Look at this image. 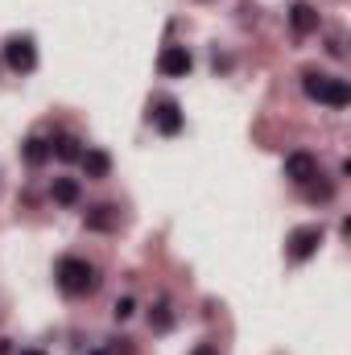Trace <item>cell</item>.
Returning <instances> with one entry per match:
<instances>
[{
  "instance_id": "1",
  "label": "cell",
  "mask_w": 351,
  "mask_h": 355,
  "mask_svg": "<svg viewBox=\"0 0 351 355\" xmlns=\"http://www.w3.org/2000/svg\"><path fill=\"white\" fill-rule=\"evenodd\" d=\"M54 281L67 297H87V293L99 289V268L83 257H62L58 268H54Z\"/></svg>"
},
{
  "instance_id": "2",
  "label": "cell",
  "mask_w": 351,
  "mask_h": 355,
  "mask_svg": "<svg viewBox=\"0 0 351 355\" xmlns=\"http://www.w3.org/2000/svg\"><path fill=\"white\" fill-rule=\"evenodd\" d=\"M302 91L318 103H331V107H348L351 103V87L335 75H318V71H306L302 75Z\"/></svg>"
},
{
  "instance_id": "3",
  "label": "cell",
  "mask_w": 351,
  "mask_h": 355,
  "mask_svg": "<svg viewBox=\"0 0 351 355\" xmlns=\"http://www.w3.org/2000/svg\"><path fill=\"white\" fill-rule=\"evenodd\" d=\"M4 62L12 67V71H33L37 67V50H33V37H8L4 42Z\"/></svg>"
},
{
  "instance_id": "4",
  "label": "cell",
  "mask_w": 351,
  "mask_h": 355,
  "mask_svg": "<svg viewBox=\"0 0 351 355\" xmlns=\"http://www.w3.org/2000/svg\"><path fill=\"white\" fill-rule=\"evenodd\" d=\"M318 244H323V227L318 223H306V227H298L293 236H289V261H306V257H314L318 252Z\"/></svg>"
},
{
  "instance_id": "5",
  "label": "cell",
  "mask_w": 351,
  "mask_h": 355,
  "mask_svg": "<svg viewBox=\"0 0 351 355\" xmlns=\"http://www.w3.org/2000/svg\"><path fill=\"white\" fill-rule=\"evenodd\" d=\"M190 67H194V58H190V50H186V46H166V50H162V58H157V71H162V75H170V79L190 75Z\"/></svg>"
},
{
  "instance_id": "6",
  "label": "cell",
  "mask_w": 351,
  "mask_h": 355,
  "mask_svg": "<svg viewBox=\"0 0 351 355\" xmlns=\"http://www.w3.org/2000/svg\"><path fill=\"white\" fill-rule=\"evenodd\" d=\"M285 178L298 182V186H310V182L318 178V162H314L310 153H289V157H285Z\"/></svg>"
},
{
  "instance_id": "7",
  "label": "cell",
  "mask_w": 351,
  "mask_h": 355,
  "mask_svg": "<svg viewBox=\"0 0 351 355\" xmlns=\"http://www.w3.org/2000/svg\"><path fill=\"white\" fill-rule=\"evenodd\" d=\"M83 223H87L91 232H116L120 227V207L99 202V207H91L87 215H83Z\"/></svg>"
},
{
  "instance_id": "8",
  "label": "cell",
  "mask_w": 351,
  "mask_h": 355,
  "mask_svg": "<svg viewBox=\"0 0 351 355\" xmlns=\"http://www.w3.org/2000/svg\"><path fill=\"white\" fill-rule=\"evenodd\" d=\"M149 116H153V124H157V128H162L166 137H174L178 128H182V112H178V103H174V99H157Z\"/></svg>"
},
{
  "instance_id": "9",
  "label": "cell",
  "mask_w": 351,
  "mask_h": 355,
  "mask_svg": "<svg viewBox=\"0 0 351 355\" xmlns=\"http://www.w3.org/2000/svg\"><path fill=\"white\" fill-rule=\"evenodd\" d=\"M50 149H54L58 162H79V157H83V145H79V137H71V132H62L58 141H50Z\"/></svg>"
},
{
  "instance_id": "10",
  "label": "cell",
  "mask_w": 351,
  "mask_h": 355,
  "mask_svg": "<svg viewBox=\"0 0 351 355\" xmlns=\"http://www.w3.org/2000/svg\"><path fill=\"white\" fill-rule=\"evenodd\" d=\"M289 21H293V29H298V33H310V29H318V12H314L310 4H293Z\"/></svg>"
},
{
  "instance_id": "11",
  "label": "cell",
  "mask_w": 351,
  "mask_h": 355,
  "mask_svg": "<svg viewBox=\"0 0 351 355\" xmlns=\"http://www.w3.org/2000/svg\"><path fill=\"white\" fill-rule=\"evenodd\" d=\"M46 157H54L50 141H46V137H29V141H25V162H29V166H42Z\"/></svg>"
},
{
  "instance_id": "12",
  "label": "cell",
  "mask_w": 351,
  "mask_h": 355,
  "mask_svg": "<svg viewBox=\"0 0 351 355\" xmlns=\"http://www.w3.org/2000/svg\"><path fill=\"white\" fill-rule=\"evenodd\" d=\"M79 162H83L87 178H103V174H108V166H112V162H108V153H99V149H87Z\"/></svg>"
},
{
  "instance_id": "13",
  "label": "cell",
  "mask_w": 351,
  "mask_h": 355,
  "mask_svg": "<svg viewBox=\"0 0 351 355\" xmlns=\"http://www.w3.org/2000/svg\"><path fill=\"white\" fill-rule=\"evenodd\" d=\"M54 198L67 202V207L79 202V182H75V178H58V182H54Z\"/></svg>"
},
{
  "instance_id": "14",
  "label": "cell",
  "mask_w": 351,
  "mask_h": 355,
  "mask_svg": "<svg viewBox=\"0 0 351 355\" xmlns=\"http://www.w3.org/2000/svg\"><path fill=\"white\" fill-rule=\"evenodd\" d=\"M128 314H132V297H120L116 302V318H128Z\"/></svg>"
},
{
  "instance_id": "15",
  "label": "cell",
  "mask_w": 351,
  "mask_h": 355,
  "mask_svg": "<svg viewBox=\"0 0 351 355\" xmlns=\"http://www.w3.org/2000/svg\"><path fill=\"white\" fill-rule=\"evenodd\" d=\"M17 355H46V352H17Z\"/></svg>"
},
{
  "instance_id": "16",
  "label": "cell",
  "mask_w": 351,
  "mask_h": 355,
  "mask_svg": "<svg viewBox=\"0 0 351 355\" xmlns=\"http://www.w3.org/2000/svg\"><path fill=\"white\" fill-rule=\"evenodd\" d=\"M198 355H211V352H207V347H203V352H198Z\"/></svg>"
}]
</instances>
